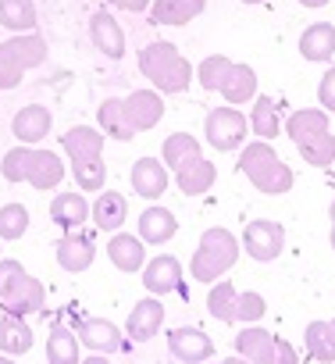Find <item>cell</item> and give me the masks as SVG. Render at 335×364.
I'll list each match as a JSON object with an SVG mask.
<instances>
[{"instance_id":"cell-34","label":"cell","mask_w":335,"mask_h":364,"mask_svg":"<svg viewBox=\"0 0 335 364\" xmlns=\"http://www.w3.org/2000/svg\"><path fill=\"white\" fill-rule=\"evenodd\" d=\"M36 22L40 18L33 0H0V26L8 33H33Z\"/></svg>"},{"instance_id":"cell-8","label":"cell","mask_w":335,"mask_h":364,"mask_svg":"<svg viewBox=\"0 0 335 364\" xmlns=\"http://www.w3.org/2000/svg\"><path fill=\"white\" fill-rule=\"evenodd\" d=\"M47 61V40L33 33H15L11 40L0 43V90H15L22 75Z\"/></svg>"},{"instance_id":"cell-16","label":"cell","mask_w":335,"mask_h":364,"mask_svg":"<svg viewBox=\"0 0 335 364\" xmlns=\"http://www.w3.org/2000/svg\"><path fill=\"white\" fill-rule=\"evenodd\" d=\"M132 178V193L143 197V200H157L164 190H168V182H172V175H168V164L157 161V157H139L128 171Z\"/></svg>"},{"instance_id":"cell-15","label":"cell","mask_w":335,"mask_h":364,"mask_svg":"<svg viewBox=\"0 0 335 364\" xmlns=\"http://www.w3.org/2000/svg\"><path fill=\"white\" fill-rule=\"evenodd\" d=\"M75 336L93 353H118V350L128 346V339L121 336V328L114 321H107V318H82L79 328H75Z\"/></svg>"},{"instance_id":"cell-28","label":"cell","mask_w":335,"mask_h":364,"mask_svg":"<svg viewBox=\"0 0 335 364\" xmlns=\"http://www.w3.org/2000/svg\"><path fill=\"white\" fill-rule=\"evenodd\" d=\"M97 122H100V132L111 136V139H121L128 143L136 136L132 122H128V111H125V97H107L100 107H97Z\"/></svg>"},{"instance_id":"cell-17","label":"cell","mask_w":335,"mask_h":364,"mask_svg":"<svg viewBox=\"0 0 335 364\" xmlns=\"http://www.w3.org/2000/svg\"><path fill=\"white\" fill-rule=\"evenodd\" d=\"M160 321H164V304L150 293L146 300H139V304L128 311L125 332H128L132 343H150V339L160 332Z\"/></svg>"},{"instance_id":"cell-26","label":"cell","mask_w":335,"mask_h":364,"mask_svg":"<svg viewBox=\"0 0 335 364\" xmlns=\"http://www.w3.org/2000/svg\"><path fill=\"white\" fill-rule=\"evenodd\" d=\"M89 218H93V225H97L100 232H118V229L125 225V218H128V200H125L121 193H114V190H104V193L93 200Z\"/></svg>"},{"instance_id":"cell-11","label":"cell","mask_w":335,"mask_h":364,"mask_svg":"<svg viewBox=\"0 0 335 364\" xmlns=\"http://www.w3.org/2000/svg\"><path fill=\"white\" fill-rule=\"evenodd\" d=\"M239 247L246 250V257H253V261L268 264V261H275V257L285 250V229H282V222L257 218V222H250V225L243 229Z\"/></svg>"},{"instance_id":"cell-18","label":"cell","mask_w":335,"mask_h":364,"mask_svg":"<svg viewBox=\"0 0 335 364\" xmlns=\"http://www.w3.org/2000/svg\"><path fill=\"white\" fill-rule=\"evenodd\" d=\"M89 40L104 58H111V61L125 58V33H121V26L114 22L111 11H93L89 15Z\"/></svg>"},{"instance_id":"cell-19","label":"cell","mask_w":335,"mask_h":364,"mask_svg":"<svg viewBox=\"0 0 335 364\" xmlns=\"http://www.w3.org/2000/svg\"><path fill=\"white\" fill-rule=\"evenodd\" d=\"M54 129V114L43 104H26L15 118H11V132L18 136V143H43Z\"/></svg>"},{"instance_id":"cell-45","label":"cell","mask_w":335,"mask_h":364,"mask_svg":"<svg viewBox=\"0 0 335 364\" xmlns=\"http://www.w3.org/2000/svg\"><path fill=\"white\" fill-rule=\"evenodd\" d=\"M0 364H15V357H8V353H0Z\"/></svg>"},{"instance_id":"cell-39","label":"cell","mask_w":335,"mask_h":364,"mask_svg":"<svg viewBox=\"0 0 335 364\" xmlns=\"http://www.w3.org/2000/svg\"><path fill=\"white\" fill-rule=\"evenodd\" d=\"M296 150H300L303 161L314 164V168H331V164H335V136H331V129L321 132V136H314L310 143H303V146H296Z\"/></svg>"},{"instance_id":"cell-23","label":"cell","mask_w":335,"mask_h":364,"mask_svg":"<svg viewBox=\"0 0 335 364\" xmlns=\"http://www.w3.org/2000/svg\"><path fill=\"white\" fill-rule=\"evenodd\" d=\"M175 232H179V218L168 208H160V204H153V208H146L139 215V240L146 247H160V243L172 240Z\"/></svg>"},{"instance_id":"cell-49","label":"cell","mask_w":335,"mask_h":364,"mask_svg":"<svg viewBox=\"0 0 335 364\" xmlns=\"http://www.w3.org/2000/svg\"><path fill=\"white\" fill-rule=\"evenodd\" d=\"M243 4H264V0H243Z\"/></svg>"},{"instance_id":"cell-6","label":"cell","mask_w":335,"mask_h":364,"mask_svg":"<svg viewBox=\"0 0 335 364\" xmlns=\"http://www.w3.org/2000/svg\"><path fill=\"white\" fill-rule=\"evenodd\" d=\"M0 304L8 314H36L47 307V286L33 279L18 261H0Z\"/></svg>"},{"instance_id":"cell-46","label":"cell","mask_w":335,"mask_h":364,"mask_svg":"<svg viewBox=\"0 0 335 364\" xmlns=\"http://www.w3.org/2000/svg\"><path fill=\"white\" fill-rule=\"evenodd\" d=\"M328 218H331V222H335V200H331V208H328Z\"/></svg>"},{"instance_id":"cell-29","label":"cell","mask_w":335,"mask_h":364,"mask_svg":"<svg viewBox=\"0 0 335 364\" xmlns=\"http://www.w3.org/2000/svg\"><path fill=\"white\" fill-rule=\"evenodd\" d=\"M229 104H253V97H257V72L250 68V65H239V61H232V68H229V75H225V82H221V90H218Z\"/></svg>"},{"instance_id":"cell-40","label":"cell","mask_w":335,"mask_h":364,"mask_svg":"<svg viewBox=\"0 0 335 364\" xmlns=\"http://www.w3.org/2000/svg\"><path fill=\"white\" fill-rule=\"evenodd\" d=\"M317 104L328 111V114H335V65L321 75V82H317Z\"/></svg>"},{"instance_id":"cell-20","label":"cell","mask_w":335,"mask_h":364,"mask_svg":"<svg viewBox=\"0 0 335 364\" xmlns=\"http://www.w3.org/2000/svg\"><path fill=\"white\" fill-rule=\"evenodd\" d=\"M214 178H218V168L200 154V157H190L175 168V186L186 193V197H204L211 186H214Z\"/></svg>"},{"instance_id":"cell-5","label":"cell","mask_w":335,"mask_h":364,"mask_svg":"<svg viewBox=\"0 0 335 364\" xmlns=\"http://www.w3.org/2000/svg\"><path fill=\"white\" fill-rule=\"evenodd\" d=\"M239 236L236 232H229V229H221V225H214V229H207L204 236H200V243H197V250H193V261H190V275L197 279V282H218L236 261H239Z\"/></svg>"},{"instance_id":"cell-1","label":"cell","mask_w":335,"mask_h":364,"mask_svg":"<svg viewBox=\"0 0 335 364\" xmlns=\"http://www.w3.org/2000/svg\"><path fill=\"white\" fill-rule=\"evenodd\" d=\"M104 132L93 125H72L61 136V146L72 161V175H75V186L82 193H100L104 182H107V164H104Z\"/></svg>"},{"instance_id":"cell-43","label":"cell","mask_w":335,"mask_h":364,"mask_svg":"<svg viewBox=\"0 0 335 364\" xmlns=\"http://www.w3.org/2000/svg\"><path fill=\"white\" fill-rule=\"evenodd\" d=\"M214 364H250V360H246V357H239V353H236V357H225V360H214Z\"/></svg>"},{"instance_id":"cell-12","label":"cell","mask_w":335,"mask_h":364,"mask_svg":"<svg viewBox=\"0 0 335 364\" xmlns=\"http://www.w3.org/2000/svg\"><path fill=\"white\" fill-rule=\"evenodd\" d=\"M54 254H57V264H61L65 272L79 275V272H86V268L97 261V243H93V236L79 225V229H68V232L57 240Z\"/></svg>"},{"instance_id":"cell-24","label":"cell","mask_w":335,"mask_h":364,"mask_svg":"<svg viewBox=\"0 0 335 364\" xmlns=\"http://www.w3.org/2000/svg\"><path fill=\"white\" fill-rule=\"evenodd\" d=\"M300 54L303 61H314V65H324L335 58V26L331 22H314L303 29L300 36Z\"/></svg>"},{"instance_id":"cell-38","label":"cell","mask_w":335,"mask_h":364,"mask_svg":"<svg viewBox=\"0 0 335 364\" xmlns=\"http://www.w3.org/2000/svg\"><path fill=\"white\" fill-rule=\"evenodd\" d=\"M229 68H232V58H225V54H211V58H204V61L197 65V82H200L204 90L218 93L221 82H225V75H229Z\"/></svg>"},{"instance_id":"cell-41","label":"cell","mask_w":335,"mask_h":364,"mask_svg":"<svg viewBox=\"0 0 335 364\" xmlns=\"http://www.w3.org/2000/svg\"><path fill=\"white\" fill-rule=\"evenodd\" d=\"M111 8H118V11H132V15H139V11H150V0H107Z\"/></svg>"},{"instance_id":"cell-2","label":"cell","mask_w":335,"mask_h":364,"mask_svg":"<svg viewBox=\"0 0 335 364\" xmlns=\"http://www.w3.org/2000/svg\"><path fill=\"white\" fill-rule=\"evenodd\" d=\"M0 175H4L8 182H29L33 190L47 193V190H57L65 182V161L54 150L22 143V146H11L4 154V161H0Z\"/></svg>"},{"instance_id":"cell-47","label":"cell","mask_w":335,"mask_h":364,"mask_svg":"<svg viewBox=\"0 0 335 364\" xmlns=\"http://www.w3.org/2000/svg\"><path fill=\"white\" fill-rule=\"evenodd\" d=\"M328 328H331V339H335V318H331V321H328Z\"/></svg>"},{"instance_id":"cell-50","label":"cell","mask_w":335,"mask_h":364,"mask_svg":"<svg viewBox=\"0 0 335 364\" xmlns=\"http://www.w3.org/2000/svg\"><path fill=\"white\" fill-rule=\"evenodd\" d=\"M0 243H4V240H0Z\"/></svg>"},{"instance_id":"cell-7","label":"cell","mask_w":335,"mask_h":364,"mask_svg":"<svg viewBox=\"0 0 335 364\" xmlns=\"http://www.w3.org/2000/svg\"><path fill=\"white\" fill-rule=\"evenodd\" d=\"M207 311H211V318H218L225 325H257L264 318L268 304L260 293H239L229 279H221V282H211Z\"/></svg>"},{"instance_id":"cell-21","label":"cell","mask_w":335,"mask_h":364,"mask_svg":"<svg viewBox=\"0 0 335 364\" xmlns=\"http://www.w3.org/2000/svg\"><path fill=\"white\" fill-rule=\"evenodd\" d=\"M125 111L136 132H150L160 118H164V100L157 90H132L125 97Z\"/></svg>"},{"instance_id":"cell-35","label":"cell","mask_w":335,"mask_h":364,"mask_svg":"<svg viewBox=\"0 0 335 364\" xmlns=\"http://www.w3.org/2000/svg\"><path fill=\"white\" fill-rule=\"evenodd\" d=\"M190 157H200V139L190 136V132H175V136H168L164 139V150H160V161L168 164V171H175L182 161Z\"/></svg>"},{"instance_id":"cell-3","label":"cell","mask_w":335,"mask_h":364,"mask_svg":"<svg viewBox=\"0 0 335 364\" xmlns=\"http://www.w3.org/2000/svg\"><path fill=\"white\" fill-rule=\"evenodd\" d=\"M139 72L143 79H150V86L164 97V93H186L190 82L197 79V68L182 58V50L168 40L146 43L139 50Z\"/></svg>"},{"instance_id":"cell-48","label":"cell","mask_w":335,"mask_h":364,"mask_svg":"<svg viewBox=\"0 0 335 364\" xmlns=\"http://www.w3.org/2000/svg\"><path fill=\"white\" fill-rule=\"evenodd\" d=\"M331 250H335V222H331Z\"/></svg>"},{"instance_id":"cell-9","label":"cell","mask_w":335,"mask_h":364,"mask_svg":"<svg viewBox=\"0 0 335 364\" xmlns=\"http://www.w3.org/2000/svg\"><path fill=\"white\" fill-rule=\"evenodd\" d=\"M236 353L246 357L250 364H300L296 350L278 339L275 332L260 328V325H243L236 336Z\"/></svg>"},{"instance_id":"cell-27","label":"cell","mask_w":335,"mask_h":364,"mask_svg":"<svg viewBox=\"0 0 335 364\" xmlns=\"http://www.w3.org/2000/svg\"><path fill=\"white\" fill-rule=\"evenodd\" d=\"M207 0H153L150 4V22L153 26H186L197 15H204Z\"/></svg>"},{"instance_id":"cell-44","label":"cell","mask_w":335,"mask_h":364,"mask_svg":"<svg viewBox=\"0 0 335 364\" xmlns=\"http://www.w3.org/2000/svg\"><path fill=\"white\" fill-rule=\"evenodd\" d=\"M300 4H303V8H324L328 0H300Z\"/></svg>"},{"instance_id":"cell-13","label":"cell","mask_w":335,"mask_h":364,"mask_svg":"<svg viewBox=\"0 0 335 364\" xmlns=\"http://www.w3.org/2000/svg\"><path fill=\"white\" fill-rule=\"evenodd\" d=\"M143 286L146 293L153 296H168V293H182L186 282H182V261L172 257V254H160L153 261L143 264Z\"/></svg>"},{"instance_id":"cell-33","label":"cell","mask_w":335,"mask_h":364,"mask_svg":"<svg viewBox=\"0 0 335 364\" xmlns=\"http://www.w3.org/2000/svg\"><path fill=\"white\" fill-rule=\"evenodd\" d=\"M79 336L68 325H54L47 336V364H79Z\"/></svg>"},{"instance_id":"cell-10","label":"cell","mask_w":335,"mask_h":364,"mask_svg":"<svg viewBox=\"0 0 335 364\" xmlns=\"http://www.w3.org/2000/svg\"><path fill=\"white\" fill-rule=\"evenodd\" d=\"M246 129H250V122H246V114L232 104V107H214V111H207V118H204V136H207V143L218 150V154H229V150H239L243 143H246Z\"/></svg>"},{"instance_id":"cell-30","label":"cell","mask_w":335,"mask_h":364,"mask_svg":"<svg viewBox=\"0 0 335 364\" xmlns=\"http://www.w3.org/2000/svg\"><path fill=\"white\" fill-rule=\"evenodd\" d=\"M50 222L61 225L65 232L86 225V222H89V200H86L82 193H57V197L50 200Z\"/></svg>"},{"instance_id":"cell-37","label":"cell","mask_w":335,"mask_h":364,"mask_svg":"<svg viewBox=\"0 0 335 364\" xmlns=\"http://www.w3.org/2000/svg\"><path fill=\"white\" fill-rule=\"evenodd\" d=\"M29 229V208L26 204H4L0 208V240L4 243H15L22 240Z\"/></svg>"},{"instance_id":"cell-36","label":"cell","mask_w":335,"mask_h":364,"mask_svg":"<svg viewBox=\"0 0 335 364\" xmlns=\"http://www.w3.org/2000/svg\"><path fill=\"white\" fill-rule=\"evenodd\" d=\"M303 343H307V353L317 364H331L335 360V339H331L328 321H310L307 332H303Z\"/></svg>"},{"instance_id":"cell-25","label":"cell","mask_w":335,"mask_h":364,"mask_svg":"<svg viewBox=\"0 0 335 364\" xmlns=\"http://www.w3.org/2000/svg\"><path fill=\"white\" fill-rule=\"evenodd\" d=\"M321 132H328V111H324V107H300V111H292V114L285 118V136H289L296 146L310 143V139L321 136Z\"/></svg>"},{"instance_id":"cell-4","label":"cell","mask_w":335,"mask_h":364,"mask_svg":"<svg viewBox=\"0 0 335 364\" xmlns=\"http://www.w3.org/2000/svg\"><path fill=\"white\" fill-rule=\"evenodd\" d=\"M239 171L250 178V186L264 197H282L292 190V168L275 154L268 139H253L239 146Z\"/></svg>"},{"instance_id":"cell-42","label":"cell","mask_w":335,"mask_h":364,"mask_svg":"<svg viewBox=\"0 0 335 364\" xmlns=\"http://www.w3.org/2000/svg\"><path fill=\"white\" fill-rule=\"evenodd\" d=\"M79 364H111V360H107V353H93V357H86V360H79Z\"/></svg>"},{"instance_id":"cell-22","label":"cell","mask_w":335,"mask_h":364,"mask_svg":"<svg viewBox=\"0 0 335 364\" xmlns=\"http://www.w3.org/2000/svg\"><path fill=\"white\" fill-rule=\"evenodd\" d=\"M107 257L125 275L143 272V264H146V243L139 236H132V232H114L111 243H107Z\"/></svg>"},{"instance_id":"cell-14","label":"cell","mask_w":335,"mask_h":364,"mask_svg":"<svg viewBox=\"0 0 335 364\" xmlns=\"http://www.w3.org/2000/svg\"><path fill=\"white\" fill-rule=\"evenodd\" d=\"M168 350H172V357L182 360V364H204V360L214 357L211 336L204 328H186V325L168 332Z\"/></svg>"},{"instance_id":"cell-31","label":"cell","mask_w":335,"mask_h":364,"mask_svg":"<svg viewBox=\"0 0 335 364\" xmlns=\"http://www.w3.org/2000/svg\"><path fill=\"white\" fill-rule=\"evenodd\" d=\"M33 350V328L22 314H8L0 318V353L8 357H18V353H29Z\"/></svg>"},{"instance_id":"cell-32","label":"cell","mask_w":335,"mask_h":364,"mask_svg":"<svg viewBox=\"0 0 335 364\" xmlns=\"http://www.w3.org/2000/svg\"><path fill=\"white\" fill-rule=\"evenodd\" d=\"M250 132L257 136V139H275L278 132H282V111H278V104H275V97H253V111H250Z\"/></svg>"}]
</instances>
